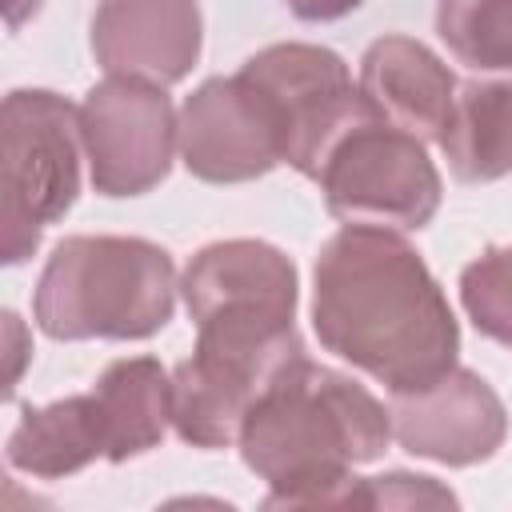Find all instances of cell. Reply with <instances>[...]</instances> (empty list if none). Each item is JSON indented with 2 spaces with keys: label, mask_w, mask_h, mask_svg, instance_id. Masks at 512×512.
Instances as JSON below:
<instances>
[{
  "label": "cell",
  "mask_w": 512,
  "mask_h": 512,
  "mask_svg": "<svg viewBox=\"0 0 512 512\" xmlns=\"http://www.w3.org/2000/svg\"><path fill=\"white\" fill-rule=\"evenodd\" d=\"M312 328L344 364L388 392H416L456 368L460 328L420 252L376 224H344L316 256Z\"/></svg>",
  "instance_id": "1"
},
{
  "label": "cell",
  "mask_w": 512,
  "mask_h": 512,
  "mask_svg": "<svg viewBox=\"0 0 512 512\" xmlns=\"http://www.w3.org/2000/svg\"><path fill=\"white\" fill-rule=\"evenodd\" d=\"M392 440L388 408L344 372L296 356L248 408L244 464L272 488L264 508H372V476H352Z\"/></svg>",
  "instance_id": "2"
},
{
  "label": "cell",
  "mask_w": 512,
  "mask_h": 512,
  "mask_svg": "<svg viewBox=\"0 0 512 512\" xmlns=\"http://www.w3.org/2000/svg\"><path fill=\"white\" fill-rule=\"evenodd\" d=\"M172 256L140 236H64L36 284V324L52 340H144L176 308Z\"/></svg>",
  "instance_id": "3"
},
{
  "label": "cell",
  "mask_w": 512,
  "mask_h": 512,
  "mask_svg": "<svg viewBox=\"0 0 512 512\" xmlns=\"http://www.w3.org/2000/svg\"><path fill=\"white\" fill-rule=\"evenodd\" d=\"M80 108L44 88H16L0 112V224L4 264L36 252L80 192Z\"/></svg>",
  "instance_id": "4"
},
{
  "label": "cell",
  "mask_w": 512,
  "mask_h": 512,
  "mask_svg": "<svg viewBox=\"0 0 512 512\" xmlns=\"http://www.w3.org/2000/svg\"><path fill=\"white\" fill-rule=\"evenodd\" d=\"M316 184L344 224L424 228L440 208V172L424 140L368 108L324 156Z\"/></svg>",
  "instance_id": "5"
},
{
  "label": "cell",
  "mask_w": 512,
  "mask_h": 512,
  "mask_svg": "<svg viewBox=\"0 0 512 512\" xmlns=\"http://www.w3.org/2000/svg\"><path fill=\"white\" fill-rule=\"evenodd\" d=\"M180 160L208 184H244L288 160V128L272 92L244 68L204 80L180 108Z\"/></svg>",
  "instance_id": "6"
},
{
  "label": "cell",
  "mask_w": 512,
  "mask_h": 512,
  "mask_svg": "<svg viewBox=\"0 0 512 512\" xmlns=\"http://www.w3.org/2000/svg\"><path fill=\"white\" fill-rule=\"evenodd\" d=\"M80 136L100 196H140L156 188L180 148V116L160 84L108 76L80 104Z\"/></svg>",
  "instance_id": "7"
},
{
  "label": "cell",
  "mask_w": 512,
  "mask_h": 512,
  "mask_svg": "<svg viewBox=\"0 0 512 512\" xmlns=\"http://www.w3.org/2000/svg\"><path fill=\"white\" fill-rule=\"evenodd\" d=\"M280 104L288 128V160L300 176L316 180L332 144L372 108L352 84L348 64L316 44H268L240 64Z\"/></svg>",
  "instance_id": "8"
},
{
  "label": "cell",
  "mask_w": 512,
  "mask_h": 512,
  "mask_svg": "<svg viewBox=\"0 0 512 512\" xmlns=\"http://www.w3.org/2000/svg\"><path fill=\"white\" fill-rule=\"evenodd\" d=\"M392 436L404 452L468 468L488 456L508 436V412L500 396L468 368H448L440 380L416 392H392Z\"/></svg>",
  "instance_id": "9"
},
{
  "label": "cell",
  "mask_w": 512,
  "mask_h": 512,
  "mask_svg": "<svg viewBox=\"0 0 512 512\" xmlns=\"http://www.w3.org/2000/svg\"><path fill=\"white\" fill-rule=\"evenodd\" d=\"M204 24L196 0H100L92 12V56L108 76L176 84L200 56Z\"/></svg>",
  "instance_id": "10"
},
{
  "label": "cell",
  "mask_w": 512,
  "mask_h": 512,
  "mask_svg": "<svg viewBox=\"0 0 512 512\" xmlns=\"http://www.w3.org/2000/svg\"><path fill=\"white\" fill-rule=\"evenodd\" d=\"M456 76L444 68V60L424 48L412 36H380L368 44L360 60V92L364 100L392 120L396 128L436 140L448 124L452 100H456Z\"/></svg>",
  "instance_id": "11"
},
{
  "label": "cell",
  "mask_w": 512,
  "mask_h": 512,
  "mask_svg": "<svg viewBox=\"0 0 512 512\" xmlns=\"http://www.w3.org/2000/svg\"><path fill=\"white\" fill-rule=\"evenodd\" d=\"M4 456L16 472H28L36 480H60L100 456L108 460V432L92 388L40 408H24Z\"/></svg>",
  "instance_id": "12"
},
{
  "label": "cell",
  "mask_w": 512,
  "mask_h": 512,
  "mask_svg": "<svg viewBox=\"0 0 512 512\" xmlns=\"http://www.w3.org/2000/svg\"><path fill=\"white\" fill-rule=\"evenodd\" d=\"M440 152L460 184H488L512 172V76L468 80L456 88Z\"/></svg>",
  "instance_id": "13"
},
{
  "label": "cell",
  "mask_w": 512,
  "mask_h": 512,
  "mask_svg": "<svg viewBox=\"0 0 512 512\" xmlns=\"http://www.w3.org/2000/svg\"><path fill=\"white\" fill-rule=\"evenodd\" d=\"M92 396L104 416L108 460L116 464L156 448L172 424V376L152 356L112 360L92 384Z\"/></svg>",
  "instance_id": "14"
},
{
  "label": "cell",
  "mask_w": 512,
  "mask_h": 512,
  "mask_svg": "<svg viewBox=\"0 0 512 512\" xmlns=\"http://www.w3.org/2000/svg\"><path fill=\"white\" fill-rule=\"evenodd\" d=\"M436 32L472 72L512 76V0H440Z\"/></svg>",
  "instance_id": "15"
},
{
  "label": "cell",
  "mask_w": 512,
  "mask_h": 512,
  "mask_svg": "<svg viewBox=\"0 0 512 512\" xmlns=\"http://www.w3.org/2000/svg\"><path fill=\"white\" fill-rule=\"evenodd\" d=\"M460 304L480 336L512 348V248L492 244L460 272Z\"/></svg>",
  "instance_id": "16"
},
{
  "label": "cell",
  "mask_w": 512,
  "mask_h": 512,
  "mask_svg": "<svg viewBox=\"0 0 512 512\" xmlns=\"http://www.w3.org/2000/svg\"><path fill=\"white\" fill-rule=\"evenodd\" d=\"M452 508L456 496L440 488L432 476H412V472H388L372 476V508Z\"/></svg>",
  "instance_id": "17"
},
{
  "label": "cell",
  "mask_w": 512,
  "mask_h": 512,
  "mask_svg": "<svg viewBox=\"0 0 512 512\" xmlns=\"http://www.w3.org/2000/svg\"><path fill=\"white\" fill-rule=\"evenodd\" d=\"M4 352H8V368H4V396L16 392V380H20V368L28 360V340H24V324L16 312H4Z\"/></svg>",
  "instance_id": "18"
},
{
  "label": "cell",
  "mask_w": 512,
  "mask_h": 512,
  "mask_svg": "<svg viewBox=\"0 0 512 512\" xmlns=\"http://www.w3.org/2000/svg\"><path fill=\"white\" fill-rule=\"evenodd\" d=\"M292 16L300 20H340L348 16L352 8H360L364 0H284Z\"/></svg>",
  "instance_id": "19"
},
{
  "label": "cell",
  "mask_w": 512,
  "mask_h": 512,
  "mask_svg": "<svg viewBox=\"0 0 512 512\" xmlns=\"http://www.w3.org/2000/svg\"><path fill=\"white\" fill-rule=\"evenodd\" d=\"M40 0H4V16H8V28H20L28 16H36Z\"/></svg>",
  "instance_id": "20"
}]
</instances>
